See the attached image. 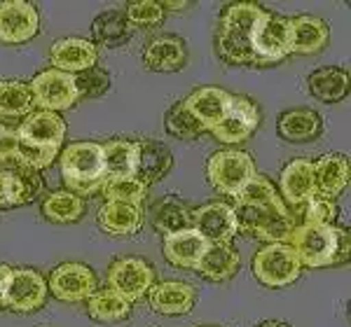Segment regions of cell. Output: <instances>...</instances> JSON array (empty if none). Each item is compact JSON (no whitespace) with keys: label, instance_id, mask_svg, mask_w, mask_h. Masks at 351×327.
Masks as SVG:
<instances>
[{"label":"cell","instance_id":"38","mask_svg":"<svg viewBox=\"0 0 351 327\" xmlns=\"http://www.w3.org/2000/svg\"><path fill=\"white\" fill-rule=\"evenodd\" d=\"M164 127H167V131L171 133V136L183 138V140H190V138H197V136H202V133H206V129L192 117V112L185 108L183 101H178V103L167 112Z\"/></svg>","mask_w":351,"mask_h":327},{"label":"cell","instance_id":"7","mask_svg":"<svg viewBox=\"0 0 351 327\" xmlns=\"http://www.w3.org/2000/svg\"><path fill=\"white\" fill-rule=\"evenodd\" d=\"M47 280L36 269H10L8 283H5V309L14 313H33L47 302Z\"/></svg>","mask_w":351,"mask_h":327},{"label":"cell","instance_id":"33","mask_svg":"<svg viewBox=\"0 0 351 327\" xmlns=\"http://www.w3.org/2000/svg\"><path fill=\"white\" fill-rule=\"evenodd\" d=\"M87 313L96 323H122L132 313V302L106 287V290H96L87 300Z\"/></svg>","mask_w":351,"mask_h":327},{"label":"cell","instance_id":"27","mask_svg":"<svg viewBox=\"0 0 351 327\" xmlns=\"http://www.w3.org/2000/svg\"><path fill=\"white\" fill-rule=\"evenodd\" d=\"M279 136L288 143H304V140H314L324 131V120L316 110L309 108H295L288 110L276 122Z\"/></svg>","mask_w":351,"mask_h":327},{"label":"cell","instance_id":"29","mask_svg":"<svg viewBox=\"0 0 351 327\" xmlns=\"http://www.w3.org/2000/svg\"><path fill=\"white\" fill-rule=\"evenodd\" d=\"M104 148V166L108 178L136 176L138 168V140L115 138L101 145Z\"/></svg>","mask_w":351,"mask_h":327},{"label":"cell","instance_id":"11","mask_svg":"<svg viewBox=\"0 0 351 327\" xmlns=\"http://www.w3.org/2000/svg\"><path fill=\"white\" fill-rule=\"evenodd\" d=\"M291 56L288 47V19L281 14L265 12L253 33V64L271 66Z\"/></svg>","mask_w":351,"mask_h":327},{"label":"cell","instance_id":"36","mask_svg":"<svg viewBox=\"0 0 351 327\" xmlns=\"http://www.w3.org/2000/svg\"><path fill=\"white\" fill-rule=\"evenodd\" d=\"M106 201H115V204H129V206H143L148 187L141 183L136 176H122V178H108L101 189Z\"/></svg>","mask_w":351,"mask_h":327},{"label":"cell","instance_id":"21","mask_svg":"<svg viewBox=\"0 0 351 327\" xmlns=\"http://www.w3.org/2000/svg\"><path fill=\"white\" fill-rule=\"evenodd\" d=\"M230 101H232V94H228L225 89L199 87V89H195L188 99H183V103H185V108L192 112V117H195L206 131H211V129L225 117V112L230 108Z\"/></svg>","mask_w":351,"mask_h":327},{"label":"cell","instance_id":"44","mask_svg":"<svg viewBox=\"0 0 351 327\" xmlns=\"http://www.w3.org/2000/svg\"><path fill=\"white\" fill-rule=\"evenodd\" d=\"M162 10L167 12V10H185L190 3H185V0H178V3H171V0H167V3H160Z\"/></svg>","mask_w":351,"mask_h":327},{"label":"cell","instance_id":"18","mask_svg":"<svg viewBox=\"0 0 351 327\" xmlns=\"http://www.w3.org/2000/svg\"><path fill=\"white\" fill-rule=\"evenodd\" d=\"M279 196L288 208L304 206L311 196H316L314 185V161L293 159L286 164L279 180Z\"/></svg>","mask_w":351,"mask_h":327},{"label":"cell","instance_id":"25","mask_svg":"<svg viewBox=\"0 0 351 327\" xmlns=\"http://www.w3.org/2000/svg\"><path fill=\"white\" fill-rule=\"evenodd\" d=\"M206 241L202 239L195 229H183V232L167 234L164 236V259L173 267L180 269H195L199 257L206 250Z\"/></svg>","mask_w":351,"mask_h":327},{"label":"cell","instance_id":"16","mask_svg":"<svg viewBox=\"0 0 351 327\" xmlns=\"http://www.w3.org/2000/svg\"><path fill=\"white\" fill-rule=\"evenodd\" d=\"M192 229L206 244H232V239L239 234L234 211L225 201H211V204L195 208L192 211Z\"/></svg>","mask_w":351,"mask_h":327},{"label":"cell","instance_id":"14","mask_svg":"<svg viewBox=\"0 0 351 327\" xmlns=\"http://www.w3.org/2000/svg\"><path fill=\"white\" fill-rule=\"evenodd\" d=\"M45 187L40 171H33L21 164L0 166V208H14L31 204Z\"/></svg>","mask_w":351,"mask_h":327},{"label":"cell","instance_id":"41","mask_svg":"<svg viewBox=\"0 0 351 327\" xmlns=\"http://www.w3.org/2000/svg\"><path fill=\"white\" fill-rule=\"evenodd\" d=\"M302 211H293V215H302V222L298 224H332L337 218V206L321 196H311L304 206H300Z\"/></svg>","mask_w":351,"mask_h":327},{"label":"cell","instance_id":"3","mask_svg":"<svg viewBox=\"0 0 351 327\" xmlns=\"http://www.w3.org/2000/svg\"><path fill=\"white\" fill-rule=\"evenodd\" d=\"M61 178H64L68 192L77 196H92L104 189L106 166H104V148L92 140H77L66 145L59 152Z\"/></svg>","mask_w":351,"mask_h":327},{"label":"cell","instance_id":"43","mask_svg":"<svg viewBox=\"0 0 351 327\" xmlns=\"http://www.w3.org/2000/svg\"><path fill=\"white\" fill-rule=\"evenodd\" d=\"M10 269H12V267H8V264H3V262H0V309H5L3 297H5V283H8Z\"/></svg>","mask_w":351,"mask_h":327},{"label":"cell","instance_id":"6","mask_svg":"<svg viewBox=\"0 0 351 327\" xmlns=\"http://www.w3.org/2000/svg\"><path fill=\"white\" fill-rule=\"evenodd\" d=\"M253 274L267 287H286L300 278L302 267L286 244H265L253 257Z\"/></svg>","mask_w":351,"mask_h":327},{"label":"cell","instance_id":"23","mask_svg":"<svg viewBox=\"0 0 351 327\" xmlns=\"http://www.w3.org/2000/svg\"><path fill=\"white\" fill-rule=\"evenodd\" d=\"M173 166V152L162 140H138V168L136 178L150 187L171 171Z\"/></svg>","mask_w":351,"mask_h":327},{"label":"cell","instance_id":"28","mask_svg":"<svg viewBox=\"0 0 351 327\" xmlns=\"http://www.w3.org/2000/svg\"><path fill=\"white\" fill-rule=\"evenodd\" d=\"M99 227L110 236H132L143 227V206L106 201L99 211Z\"/></svg>","mask_w":351,"mask_h":327},{"label":"cell","instance_id":"32","mask_svg":"<svg viewBox=\"0 0 351 327\" xmlns=\"http://www.w3.org/2000/svg\"><path fill=\"white\" fill-rule=\"evenodd\" d=\"M136 28L132 26V21L127 19V14L120 10H108V12H101L94 19L92 33L96 38V42L106 44V47H122L132 40Z\"/></svg>","mask_w":351,"mask_h":327},{"label":"cell","instance_id":"24","mask_svg":"<svg viewBox=\"0 0 351 327\" xmlns=\"http://www.w3.org/2000/svg\"><path fill=\"white\" fill-rule=\"evenodd\" d=\"M239 252L230 244H208L204 255L199 257V262H197L195 272L202 274L206 280L223 283V280H230L232 276L239 272Z\"/></svg>","mask_w":351,"mask_h":327},{"label":"cell","instance_id":"10","mask_svg":"<svg viewBox=\"0 0 351 327\" xmlns=\"http://www.w3.org/2000/svg\"><path fill=\"white\" fill-rule=\"evenodd\" d=\"M21 148L61 152V143L66 138V122L61 115L47 110H33L24 117V122L14 129Z\"/></svg>","mask_w":351,"mask_h":327},{"label":"cell","instance_id":"13","mask_svg":"<svg viewBox=\"0 0 351 327\" xmlns=\"http://www.w3.org/2000/svg\"><path fill=\"white\" fill-rule=\"evenodd\" d=\"M40 33V14L36 5L26 0L0 3V42L24 44Z\"/></svg>","mask_w":351,"mask_h":327},{"label":"cell","instance_id":"42","mask_svg":"<svg viewBox=\"0 0 351 327\" xmlns=\"http://www.w3.org/2000/svg\"><path fill=\"white\" fill-rule=\"evenodd\" d=\"M8 164H19V138L14 129L0 124V166Z\"/></svg>","mask_w":351,"mask_h":327},{"label":"cell","instance_id":"5","mask_svg":"<svg viewBox=\"0 0 351 327\" xmlns=\"http://www.w3.org/2000/svg\"><path fill=\"white\" fill-rule=\"evenodd\" d=\"M253 176H258L256 161L241 150H220L206 161V178L211 187L232 199Z\"/></svg>","mask_w":351,"mask_h":327},{"label":"cell","instance_id":"19","mask_svg":"<svg viewBox=\"0 0 351 327\" xmlns=\"http://www.w3.org/2000/svg\"><path fill=\"white\" fill-rule=\"evenodd\" d=\"M330 40V28L321 16L300 14L288 19V47L291 54H316Z\"/></svg>","mask_w":351,"mask_h":327},{"label":"cell","instance_id":"31","mask_svg":"<svg viewBox=\"0 0 351 327\" xmlns=\"http://www.w3.org/2000/svg\"><path fill=\"white\" fill-rule=\"evenodd\" d=\"M309 92L314 99L324 101V103H337L349 94V73L335 66H326L309 75Z\"/></svg>","mask_w":351,"mask_h":327},{"label":"cell","instance_id":"46","mask_svg":"<svg viewBox=\"0 0 351 327\" xmlns=\"http://www.w3.org/2000/svg\"><path fill=\"white\" fill-rule=\"evenodd\" d=\"M204 327H216V325H204Z\"/></svg>","mask_w":351,"mask_h":327},{"label":"cell","instance_id":"37","mask_svg":"<svg viewBox=\"0 0 351 327\" xmlns=\"http://www.w3.org/2000/svg\"><path fill=\"white\" fill-rule=\"evenodd\" d=\"M234 206H286L274 185L263 176H253L234 196Z\"/></svg>","mask_w":351,"mask_h":327},{"label":"cell","instance_id":"22","mask_svg":"<svg viewBox=\"0 0 351 327\" xmlns=\"http://www.w3.org/2000/svg\"><path fill=\"white\" fill-rule=\"evenodd\" d=\"M314 185L316 196L332 201L349 185V159L344 155H324L314 161Z\"/></svg>","mask_w":351,"mask_h":327},{"label":"cell","instance_id":"8","mask_svg":"<svg viewBox=\"0 0 351 327\" xmlns=\"http://www.w3.org/2000/svg\"><path fill=\"white\" fill-rule=\"evenodd\" d=\"M33 94V105L38 110H47L59 115L61 110H68L77 103V92H75V75H68L61 70H43L28 82Z\"/></svg>","mask_w":351,"mask_h":327},{"label":"cell","instance_id":"2","mask_svg":"<svg viewBox=\"0 0 351 327\" xmlns=\"http://www.w3.org/2000/svg\"><path fill=\"white\" fill-rule=\"evenodd\" d=\"M265 12L267 10H263L258 3H234L223 10L216 33V47L225 64H253V33Z\"/></svg>","mask_w":351,"mask_h":327},{"label":"cell","instance_id":"20","mask_svg":"<svg viewBox=\"0 0 351 327\" xmlns=\"http://www.w3.org/2000/svg\"><path fill=\"white\" fill-rule=\"evenodd\" d=\"M148 302L155 313L162 315H185L195 309L197 290L185 280H164L148 290Z\"/></svg>","mask_w":351,"mask_h":327},{"label":"cell","instance_id":"39","mask_svg":"<svg viewBox=\"0 0 351 327\" xmlns=\"http://www.w3.org/2000/svg\"><path fill=\"white\" fill-rule=\"evenodd\" d=\"M110 89V75L99 66L82 70L75 75V92L77 99H99Z\"/></svg>","mask_w":351,"mask_h":327},{"label":"cell","instance_id":"26","mask_svg":"<svg viewBox=\"0 0 351 327\" xmlns=\"http://www.w3.org/2000/svg\"><path fill=\"white\" fill-rule=\"evenodd\" d=\"M188 52L180 38L176 36H160L148 42L143 52V64L148 70L155 73H173L185 66Z\"/></svg>","mask_w":351,"mask_h":327},{"label":"cell","instance_id":"9","mask_svg":"<svg viewBox=\"0 0 351 327\" xmlns=\"http://www.w3.org/2000/svg\"><path fill=\"white\" fill-rule=\"evenodd\" d=\"M47 290L59 302L80 304L87 302L99 290V276L94 274L92 267L82 262H64L49 276Z\"/></svg>","mask_w":351,"mask_h":327},{"label":"cell","instance_id":"15","mask_svg":"<svg viewBox=\"0 0 351 327\" xmlns=\"http://www.w3.org/2000/svg\"><path fill=\"white\" fill-rule=\"evenodd\" d=\"M258 124H260L258 105L253 103L251 99H246V96H232L228 112H225L223 120L211 129V133L220 143L239 145L253 136Z\"/></svg>","mask_w":351,"mask_h":327},{"label":"cell","instance_id":"1","mask_svg":"<svg viewBox=\"0 0 351 327\" xmlns=\"http://www.w3.org/2000/svg\"><path fill=\"white\" fill-rule=\"evenodd\" d=\"M286 246L295 252L300 267L324 269L349 262V232L335 224H295Z\"/></svg>","mask_w":351,"mask_h":327},{"label":"cell","instance_id":"35","mask_svg":"<svg viewBox=\"0 0 351 327\" xmlns=\"http://www.w3.org/2000/svg\"><path fill=\"white\" fill-rule=\"evenodd\" d=\"M33 94L28 82L5 80L0 82V117H24L33 112Z\"/></svg>","mask_w":351,"mask_h":327},{"label":"cell","instance_id":"4","mask_svg":"<svg viewBox=\"0 0 351 327\" xmlns=\"http://www.w3.org/2000/svg\"><path fill=\"white\" fill-rule=\"evenodd\" d=\"M237 229L251 234L265 244H286L295 227V215L288 206H234Z\"/></svg>","mask_w":351,"mask_h":327},{"label":"cell","instance_id":"30","mask_svg":"<svg viewBox=\"0 0 351 327\" xmlns=\"http://www.w3.org/2000/svg\"><path fill=\"white\" fill-rule=\"evenodd\" d=\"M152 227L157 232H162L164 236L190 229L192 227L190 206L183 199H178V196H164V199H160L152 206Z\"/></svg>","mask_w":351,"mask_h":327},{"label":"cell","instance_id":"40","mask_svg":"<svg viewBox=\"0 0 351 327\" xmlns=\"http://www.w3.org/2000/svg\"><path fill=\"white\" fill-rule=\"evenodd\" d=\"M127 19L132 21V26L136 28H150V26H160L164 21V10L160 3L155 0H134L127 5Z\"/></svg>","mask_w":351,"mask_h":327},{"label":"cell","instance_id":"34","mask_svg":"<svg viewBox=\"0 0 351 327\" xmlns=\"http://www.w3.org/2000/svg\"><path fill=\"white\" fill-rule=\"evenodd\" d=\"M84 215L82 196L73 192H49L43 199V218L56 224L77 222Z\"/></svg>","mask_w":351,"mask_h":327},{"label":"cell","instance_id":"45","mask_svg":"<svg viewBox=\"0 0 351 327\" xmlns=\"http://www.w3.org/2000/svg\"><path fill=\"white\" fill-rule=\"evenodd\" d=\"M256 327H291V325L281 323V320H263V323H258Z\"/></svg>","mask_w":351,"mask_h":327},{"label":"cell","instance_id":"17","mask_svg":"<svg viewBox=\"0 0 351 327\" xmlns=\"http://www.w3.org/2000/svg\"><path fill=\"white\" fill-rule=\"evenodd\" d=\"M49 59H52L54 70L77 75L99 64V47L84 38H61L49 49Z\"/></svg>","mask_w":351,"mask_h":327},{"label":"cell","instance_id":"12","mask_svg":"<svg viewBox=\"0 0 351 327\" xmlns=\"http://www.w3.org/2000/svg\"><path fill=\"white\" fill-rule=\"evenodd\" d=\"M155 285V272L141 257H120L108 269V290L117 292L127 302H136Z\"/></svg>","mask_w":351,"mask_h":327}]
</instances>
